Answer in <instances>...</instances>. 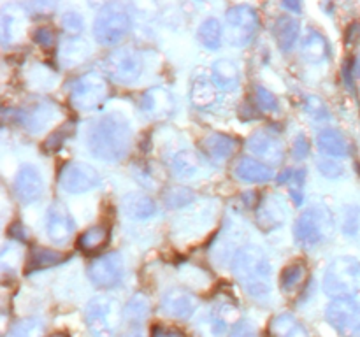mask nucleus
I'll list each match as a JSON object with an SVG mask.
<instances>
[{
	"label": "nucleus",
	"mask_w": 360,
	"mask_h": 337,
	"mask_svg": "<svg viewBox=\"0 0 360 337\" xmlns=\"http://www.w3.org/2000/svg\"><path fill=\"white\" fill-rule=\"evenodd\" d=\"M86 144L94 157L104 161H118L129 153L132 128L125 116L120 112L102 114L88 126Z\"/></svg>",
	"instance_id": "obj_1"
},
{
	"label": "nucleus",
	"mask_w": 360,
	"mask_h": 337,
	"mask_svg": "<svg viewBox=\"0 0 360 337\" xmlns=\"http://www.w3.org/2000/svg\"><path fill=\"white\" fill-rule=\"evenodd\" d=\"M232 272L252 298H266L271 293V262L262 248L246 244L232 256Z\"/></svg>",
	"instance_id": "obj_2"
},
{
	"label": "nucleus",
	"mask_w": 360,
	"mask_h": 337,
	"mask_svg": "<svg viewBox=\"0 0 360 337\" xmlns=\"http://www.w3.org/2000/svg\"><path fill=\"white\" fill-rule=\"evenodd\" d=\"M323 291L329 297H354L360 293V262L354 256H338L323 274Z\"/></svg>",
	"instance_id": "obj_3"
},
{
	"label": "nucleus",
	"mask_w": 360,
	"mask_h": 337,
	"mask_svg": "<svg viewBox=\"0 0 360 337\" xmlns=\"http://www.w3.org/2000/svg\"><path fill=\"white\" fill-rule=\"evenodd\" d=\"M123 319L118 300L108 295L94 297L84 308V323L94 337H115Z\"/></svg>",
	"instance_id": "obj_4"
},
{
	"label": "nucleus",
	"mask_w": 360,
	"mask_h": 337,
	"mask_svg": "<svg viewBox=\"0 0 360 337\" xmlns=\"http://www.w3.org/2000/svg\"><path fill=\"white\" fill-rule=\"evenodd\" d=\"M69 100L79 111H95L109 97V84L98 72H84L69 83Z\"/></svg>",
	"instance_id": "obj_5"
},
{
	"label": "nucleus",
	"mask_w": 360,
	"mask_h": 337,
	"mask_svg": "<svg viewBox=\"0 0 360 337\" xmlns=\"http://www.w3.org/2000/svg\"><path fill=\"white\" fill-rule=\"evenodd\" d=\"M132 20L122 4H108L98 11L94 21V35L102 46H115L127 37Z\"/></svg>",
	"instance_id": "obj_6"
},
{
	"label": "nucleus",
	"mask_w": 360,
	"mask_h": 337,
	"mask_svg": "<svg viewBox=\"0 0 360 337\" xmlns=\"http://www.w3.org/2000/svg\"><path fill=\"white\" fill-rule=\"evenodd\" d=\"M333 216L326 209L311 207L297 218L294 225V239L299 246L313 248L326 241L333 232Z\"/></svg>",
	"instance_id": "obj_7"
},
{
	"label": "nucleus",
	"mask_w": 360,
	"mask_h": 337,
	"mask_svg": "<svg viewBox=\"0 0 360 337\" xmlns=\"http://www.w3.org/2000/svg\"><path fill=\"white\" fill-rule=\"evenodd\" d=\"M329 325L343 337H360V302L355 297L333 298L326 309Z\"/></svg>",
	"instance_id": "obj_8"
},
{
	"label": "nucleus",
	"mask_w": 360,
	"mask_h": 337,
	"mask_svg": "<svg viewBox=\"0 0 360 337\" xmlns=\"http://www.w3.org/2000/svg\"><path fill=\"white\" fill-rule=\"evenodd\" d=\"M102 69L115 83L132 84L143 74V58L139 53L130 48L116 49L105 56L102 62Z\"/></svg>",
	"instance_id": "obj_9"
},
{
	"label": "nucleus",
	"mask_w": 360,
	"mask_h": 337,
	"mask_svg": "<svg viewBox=\"0 0 360 337\" xmlns=\"http://www.w3.org/2000/svg\"><path fill=\"white\" fill-rule=\"evenodd\" d=\"M125 263L118 253H108L91 260L88 265V279L101 290H111L123 281Z\"/></svg>",
	"instance_id": "obj_10"
},
{
	"label": "nucleus",
	"mask_w": 360,
	"mask_h": 337,
	"mask_svg": "<svg viewBox=\"0 0 360 337\" xmlns=\"http://www.w3.org/2000/svg\"><path fill=\"white\" fill-rule=\"evenodd\" d=\"M229 30H231V42L236 48H243L255 37L259 28V14L252 6L239 4L231 7L225 14Z\"/></svg>",
	"instance_id": "obj_11"
},
{
	"label": "nucleus",
	"mask_w": 360,
	"mask_h": 337,
	"mask_svg": "<svg viewBox=\"0 0 360 337\" xmlns=\"http://www.w3.org/2000/svg\"><path fill=\"white\" fill-rule=\"evenodd\" d=\"M58 183L63 192L79 195L97 188L101 185V176L91 165L83 161H69L62 167Z\"/></svg>",
	"instance_id": "obj_12"
},
{
	"label": "nucleus",
	"mask_w": 360,
	"mask_h": 337,
	"mask_svg": "<svg viewBox=\"0 0 360 337\" xmlns=\"http://www.w3.org/2000/svg\"><path fill=\"white\" fill-rule=\"evenodd\" d=\"M74 218L70 216L69 209L63 204L55 202L49 206L48 214H46V232L48 237L55 244H65L74 234Z\"/></svg>",
	"instance_id": "obj_13"
},
{
	"label": "nucleus",
	"mask_w": 360,
	"mask_h": 337,
	"mask_svg": "<svg viewBox=\"0 0 360 337\" xmlns=\"http://www.w3.org/2000/svg\"><path fill=\"white\" fill-rule=\"evenodd\" d=\"M44 192V179L32 165H25L14 178V193L23 204L37 202Z\"/></svg>",
	"instance_id": "obj_14"
},
{
	"label": "nucleus",
	"mask_w": 360,
	"mask_h": 337,
	"mask_svg": "<svg viewBox=\"0 0 360 337\" xmlns=\"http://www.w3.org/2000/svg\"><path fill=\"white\" fill-rule=\"evenodd\" d=\"M160 309L165 316L178 319H188L195 312L197 300L192 293L183 288H171L164 293L160 302Z\"/></svg>",
	"instance_id": "obj_15"
},
{
	"label": "nucleus",
	"mask_w": 360,
	"mask_h": 337,
	"mask_svg": "<svg viewBox=\"0 0 360 337\" xmlns=\"http://www.w3.org/2000/svg\"><path fill=\"white\" fill-rule=\"evenodd\" d=\"M139 107L144 114L151 118H165L174 111V98L171 91L162 86H153L143 93L139 100Z\"/></svg>",
	"instance_id": "obj_16"
},
{
	"label": "nucleus",
	"mask_w": 360,
	"mask_h": 337,
	"mask_svg": "<svg viewBox=\"0 0 360 337\" xmlns=\"http://www.w3.org/2000/svg\"><path fill=\"white\" fill-rule=\"evenodd\" d=\"M246 146H248L250 153L269 161V164H280L283 160V147H281L280 140L266 132L253 133Z\"/></svg>",
	"instance_id": "obj_17"
},
{
	"label": "nucleus",
	"mask_w": 360,
	"mask_h": 337,
	"mask_svg": "<svg viewBox=\"0 0 360 337\" xmlns=\"http://www.w3.org/2000/svg\"><path fill=\"white\" fill-rule=\"evenodd\" d=\"M287 220V207L283 200L278 197H267L257 209V223L264 230H274V228L283 227Z\"/></svg>",
	"instance_id": "obj_18"
},
{
	"label": "nucleus",
	"mask_w": 360,
	"mask_h": 337,
	"mask_svg": "<svg viewBox=\"0 0 360 337\" xmlns=\"http://www.w3.org/2000/svg\"><path fill=\"white\" fill-rule=\"evenodd\" d=\"M122 209L130 220L141 221L153 218L157 214V204L144 193H129V195L123 197Z\"/></svg>",
	"instance_id": "obj_19"
},
{
	"label": "nucleus",
	"mask_w": 360,
	"mask_h": 337,
	"mask_svg": "<svg viewBox=\"0 0 360 337\" xmlns=\"http://www.w3.org/2000/svg\"><path fill=\"white\" fill-rule=\"evenodd\" d=\"M56 116V107L49 102H41V104L34 105L28 111L20 112V121L28 132H41L42 128H46V125L55 119Z\"/></svg>",
	"instance_id": "obj_20"
},
{
	"label": "nucleus",
	"mask_w": 360,
	"mask_h": 337,
	"mask_svg": "<svg viewBox=\"0 0 360 337\" xmlns=\"http://www.w3.org/2000/svg\"><path fill=\"white\" fill-rule=\"evenodd\" d=\"M200 150L213 161H224L231 158L236 150V140L225 133H210L200 143Z\"/></svg>",
	"instance_id": "obj_21"
},
{
	"label": "nucleus",
	"mask_w": 360,
	"mask_h": 337,
	"mask_svg": "<svg viewBox=\"0 0 360 337\" xmlns=\"http://www.w3.org/2000/svg\"><path fill=\"white\" fill-rule=\"evenodd\" d=\"M211 74H213V83L220 90L234 91L239 86V79H241V76H239V67L232 60H217L213 63V67H211Z\"/></svg>",
	"instance_id": "obj_22"
},
{
	"label": "nucleus",
	"mask_w": 360,
	"mask_h": 337,
	"mask_svg": "<svg viewBox=\"0 0 360 337\" xmlns=\"http://www.w3.org/2000/svg\"><path fill=\"white\" fill-rule=\"evenodd\" d=\"M236 176L246 183H267L274 178V171L255 158H243L236 165Z\"/></svg>",
	"instance_id": "obj_23"
},
{
	"label": "nucleus",
	"mask_w": 360,
	"mask_h": 337,
	"mask_svg": "<svg viewBox=\"0 0 360 337\" xmlns=\"http://www.w3.org/2000/svg\"><path fill=\"white\" fill-rule=\"evenodd\" d=\"M316 146H319L320 153L327 154V157L343 158L348 154L347 139L343 137V133L334 128L320 130L316 136Z\"/></svg>",
	"instance_id": "obj_24"
},
{
	"label": "nucleus",
	"mask_w": 360,
	"mask_h": 337,
	"mask_svg": "<svg viewBox=\"0 0 360 337\" xmlns=\"http://www.w3.org/2000/svg\"><path fill=\"white\" fill-rule=\"evenodd\" d=\"M299 21L294 16H288V14H281L280 18L274 23V37H276L278 46H280L281 51H290L295 46L299 39Z\"/></svg>",
	"instance_id": "obj_25"
},
{
	"label": "nucleus",
	"mask_w": 360,
	"mask_h": 337,
	"mask_svg": "<svg viewBox=\"0 0 360 337\" xmlns=\"http://www.w3.org/2000/svg\"><path fill=\"white\" fill-rule=\"evenodd\" d=\"M301 51L302 56L311 63L323 62V60L329 58L330 55L329 42H327V39L323 37L322 34H319L316 30H309L308 34H306L304 41H302L301 44Z\"/></svg>",
	"instance_id": "obj_26"
},
{
	"label": "nucleus",
	"mask_w": 360,
	"mask_h": 337,
	"mask_svg": "<svg viewBox=\"0 0 360 337\" xmlns=\"http://www.w3.org/2000/svg\"><path fill=\"white\" fill-rule=\"evenodd\" d=\"M269 333L271 337H309L304 325L288 312L274 316L269 325Z\"/></svg>",
	"instance_id": "obj_27"
},
{
	"label": "nucleus",
	"mask_w": 360,
	"mask_h": 337,
	"mask_svg": "<svg viewBox=\"0 0 360 337\" xmlns=\"http://www.w3.org/2000/svg\"><path fill=\"white\" fill-rule=\"evenodd\" d=\"M109 242V228L104 225H94L77 239V248L83 253H97L104 249Z\"/></svg>",
	"instance_id": "obj_28"
},
{
	"label": "nucleus",
	"mask_w": 360,
	"mask_h": 337,
	"mask_svg": "<svg viewBox=\"0 0 360 337\" xmlns=\"http://www.w3.org/2000/svg\"><path fill=\"white\" fill-rule=\"evenodd\" d=\"M308 172L304 168H295V171H287L278 178L280 185H285L288 188V193L292 197V202L295 206H301L304 202V188Z\"/></svg>",
	"instance_id": "obj_29"
},
{
	"label": "nucleus",
	"mask_w": 360,
	"mask_h": 337,
	"mask_svg": "<svg viewBox=\"0 0 360 337\" xmlns=\"http://www.w3.org/2000/svg\"><path fill=\"white\" fill-rule=\"evenodd\" d=\"M197 39L200 44L206 49H218L221 46V39H224V28L217 18H207L200 23L199 30H197Z\"/></svg>",
	"instance_id": "obj_30"
},
{
	"label": "nucleus",
	"mask_w": 360,
	"mask_h": 337,
	"mask_svg": "<svg viewBox=\"0 0 360 337\" xmlns=\"http://www.w3.org/2000/svg\"><path fill=\"white\" fill-rule=\"evenodd\" d=\"M65 260V256L58 251H53V249L48 248H34L32 249L30 256H28L27 263V274L35 272V270L48 269V267L58 265Z\"/></svg>",
	"instance_id": "obj_31"
},
{
	"label": "nucleus",
	"mask_w": 360,
	"mask_h": 337,
	"mask_svg": "<svg viewBox=\"0 0 360 337\" xmlns=\"http://www.w3.org/2000/svg\"><path fill=\"white\" fill-rule=\"evenodd\" d=\"M199 168H200L199 157H197V153H193V151L190 150L179 151V153L174 157V160H172V172H174L179 179L193 178V176L199 172Z\"/></svg>",
	"instance_id": "obj_32"
},
{
	"label": "nucleus",
	"mask_w": 360,
	"mask_h": 337,
	"mask_svg": "<svg viewBox=\"0 0 360 337\" xmlns=\"http://www.w3.org/2000/svg\"><path fill=\"white\" fill-rule=\"evenodd\" d=\"M190 98L195 107H210L217 100V84L211 83L210 79H197L190 88Z\"/></svg>",
	"instance_id": "obj_33"
},
{
	"label": "nucleus",
	"mask_w": 360,
	"mask_h": 337,
	"mask_svg": "<svg viewBox=\"0 0 360 337\" xmlns=\"http://www.w3.org/2000/svg\"><path fill=\"white\" fill-rule=\"evenodd\" d=\"M150 315V300L144 293H136L123 309V318L129 319L130 323L144 322Z\"/></svg>",
	"instance_id": "obj_34"
},
{
	"label": "nucleus",
	"mask_w": 360,
	"mask_h": 337,
	"mask_svg": "<svg viewBox=\"0 0 360 337\" xmlns=\"http://www.w3.org/2000/svg\"><path fill=\"white\" fill-rule=\"evenodd\" d=\"M44 322L39 318H23L14 323L9 330V337H44Z\"/></svg>",
	"instance_id": "obj_35"
},
{
	"label": "nucleus",
	"mask_w": 360,
	"mask_h": 337,
	"mask_svg": "<svg viewBox=\"0 0 360 337\" xmlns=\"http://www.w3.org/2000/svg\"><path fill=\"white\" fill-rule=\"evenodd\" d=\"M304 267L302 263H292V265L285 267L283 272L280 276V284L283 291H294L299 284L304 279Z\"/></svg>",
	"instance_id": "obj_36"
},
{
	"label": "nucleus",
	"mask_w": 360,
	"mask_h": 337,
	"mask_svg": "<svg viewBox=\"0 0 360 337\" xmlns=\"http://www.w3.org/2000/svg\"><path fill=\"white\" fill-rule=\"evenodd\" d=\"M193 200H195V193L185 186H176L165 193V206L171 207V209H181Z\"/></svg>",
	"instance_id": "obj_37"
},
{
	"label": "nucleus",
	"mask_w": 360,
	"mask_h": 337,
	"mask_svg": "<svg viewBox=\"0 0 360 337\" xmlns=\"http://www.w3.org/2000/svg\"><path fill=\"white\" fill-rule=\"evenodd\" d=\"M21 258H23V248L16 242H9V244L4 246L2 255H0V263H2V269L6 270H16V267L20 265Z\"/></svg>",
	"instance_id": "obj_38"
},
{
	"label": "nucleus",
	"mask_w": 360,
	"mask_h": 337,
	"mask_svg": "<svg viewBox=\"0 0 360 337\" xmlns=\"http://www.w3.org/2000/svg\"><path fill=\"white\" fill-rule=\"evenodd\" d=\"M72 132H74V123L69 121L65 123V125H62L60 128H56L48 139H46L44 150L48 151V153H55V151H58L60 147L63 146V143L72 136Z\"/></svg>",
	"instance_id": "obj_39"
},
{
	"label": "nucleus",
	"mask_w": 360,
	"mask_h": 337,
	"mask_svg": "<svg viewBox=\"0 0 360 337\" xmlns=\"http://www.w3.org/2000/svg\"><path fill=\"white\" fill-rule=\"evenodd\" d=\"M304 111L316 121H327L330 118L326 102L320 97H316V95H308L304 98Z\"/></svg>",
	"instance_id": "obj_40"
},
{
	"label": "nucleus",
	"mask_w": 360,
	"mask_h": 337,
	"mask_svg": "<svg viewBox=\"0 0 360 337\" xmlns=\"http://www.w3.org/2000/svg\"><path fill=\"white\" fill-rule=\"evenodd\" d=\"M88 46L86 41H81V39H76V41H69L62 49V58L65 60L67 63H74V60H83L86 56Z\"/></svg>",
	"instance_id": "obj_41"
},
{
	"label": "nucleus",
	"mask_w": 360,
	"mask_h": 337,
	"mask_svg": "<svg viewBox=\"0 0 360 337\" xmlns=\"http://www.w3.org/2000/svg\"><path fill=\"white\" fill-rule=\"evenodd\" d=\"M16 27H20V14L18 13L9 14L7 13V9L4 11L2 20H0V32H2L4 44L11 42V39L14 37V32L18 30Z\"/></svg>",
	"instance_id": "obj_42"
},
{
	"label": "nucleus",
	"mask_w": 360,
	"mask_h": 337,
	"mask_svg": "<svg viewBox=\"0 0 360 337\" xmlns=\"http://www.w3.org/2000/svg\"><path fill=\"white\" fill-rule=\"evenodd\" d=\"M255 102L262 111H267V112H276L278 107H280V105H278L276 97H274L269 90H266V88L262 86H257Z\"/></svg>",
	"instance_id": "obj_43"
},
{
	"label": "nucleus",
	"mask_w": 360,
	"mask_h": 337,
	"mask_svg": "<svg viewBox=\"0 0 360 337\" xmlns=\"http://www.w3.org/2000/svg\"><path fill=\"white\" fill-rule=\"evenodd\" d=\"M62 27L65 28L67 34L79 35L84 28V21L79 13H76V11H67L62 16Z\"/></svg>",
	"instance_id": "obj_44"
},
{
	"label": "nucleus",
	"mask_w": 360,
	"mask_h": 337,
	"mask_svg": "<svg viewBox=\"0 0 360 337\" xmlns=\"http://www.w3.org/2000/svg\"><path fill=\"white\" fill-rule=\"evenodd\" d=\"M316 167H319V172L323 176V178L329 179H338L343 176V165L338 164L336 160H330V158H323V160L316 161Z\"/></svg>",
	"instance_id": "obj_45"
},
{
	"label": "nucleus",
	"mask_w": 360,
	"mask_h": 337,
	"mask_svg": "<svg viewBox=\"0 0 360 337\" xmlns=\"http://www.w3.org/2000/svg\"><path fill=\"white\" fill-rule=\"evenodd\" d=\"M56 35L51 28L48 27H41L34 32V42H37L39 46H42L44 49H49L55 46Z\"/></svg>",
	"instance_id": "obj_46"
},
{
	"label": "nucleus",
	"mask_w": 360,
	"mask_h": 337,
	"mask_svg": "<svg viewBox=\"0 0 360 337\" xmlns=\"http://www.w3.org/2000/svg\"><path fill=\"white\" fill-rule=\"evenodd\" d=\"M229 337H257V329L248 319H239L234 325V329L231 330V336Z\"/></svg>",
	"instance_id": "obj_47"
},
{
	"label": "nucleus",
	"mask_w": 360,
	"mask_h": 337,
	"mask_svg": "<svg viewBox=\"0 0 360 337\" xmlns=\"http://www.w3.org/2000/svg\"><path fill=\"white\" fill-rule=\"evenodd\" d=\"M360 228V213L357 207L350 209L347 213V220H345V232L348 235L357 234V230Z\"/></svg>",
	"instance_id": "obj_48"
},
{
	"label": "nucleus",
	"mask_w": 360,
	"mask_h": 337,
	"mask_svg": "<svg viewBox=\"0 0 360 337\" xmlns=\"http://www.w3.org/2000/svg\"><path fill=\"white\" fill-rule=\"evenodd\" d=\"M309 154V144L302 133H299L297 139L294 143V158L295 160H304Z\"/></svg>",
	"instance_id": "obj_49"
},
{
	"label": "nucleus",
	"mask_w": 360,
	"mask_h": 337,
	"mask_svg": "<svg viewBox=\"0 0 360 337\" xmlns=\"http://www.w3.org/2000/svg\"><path fill=\"white\" fill-rule=\"evenodd\" d=\"M151 337H185L179 330L171 329V326L164 325H155L151 329Z\"/></svg>",
	"instance_id": "obj_50"
},
{
	"label": "nucleus",
	"mask_w": 360,
	"mask_h": 337,
	"mask_svg": "<svg viewBox=\"0 0 360 337\" xmlns=\"http://www.w3.org/2000/svg\"><path fill=\"white\" fill-rule=\"evenodd\" d=\"M352 32H354V35H352V41L360 42V25H355V27L352 28Z\"/></svg>",
	"instance_id": "obj_51"
},
{
	"label": "nucleus",
	"mask_w": 360,
	"mask_h": 337,
	"mask_svg": "<svg viewBox=\"0 0 360 337\" xmlns=\"http://www.w3.org/2000/svg\"><path fill=\"white\" fill-rule=\"evenodd\" d=\"M283 7H288V9H292L295 13V11H299L301 9V4H297V2H283Z\"/></svg>",
	"instance_id": "obj_52"
},
{
	"label": "nucleus",
	"mask_w": 360,
	"mask_h": 337,
	"mask_svg": "<svg viewBox=\"0 0 360 337\" xmlns=\"http://www.w3.org/2000/svg\"><path fill=\"white\" fill-rule=\"evenodd\" d=\"M125 337H144L143 333L139 332V330H134V332H130V333H127Z\"/></svg>",
	"instance_id": "obj_53"
},
{
	"label": "nucleus",
	"mask_w": 360,
	"mask_h": 337,
	"mask_svg": "<svg viewBox=\"0 0 360 337\" xmlns=\"http://www.w3.org/2000/svg\"><path fill=\"white\" fill-rule=\"evenodd\" d=\"M51 337H69V336H65V333H55V336H51Z\"/></svg>",
	"instance_id": "obj_54"
}]
</instances>
